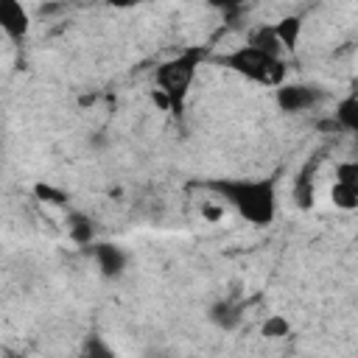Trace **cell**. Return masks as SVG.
Returning <instances> with one entry per match:
<instances>
[{
    "label": "cell",
    "instance_id": "obj_15",
    "mask_svg": "<svg viewBox=\"0 0 358 358\" xmlns=\"http://www.w3.org/2000/svg\"><path fill=\"white\" fill-rule=\"evenodd\" d=\"M34 196L39 201H48V204H56V207L67 204V193L59 190V187H53V185H48V182H36L34 185Z\"/></svg>",
    "mask_w": 358,
    "mask_h": 358
},
{
    "label": "cell",
    "instance_id": "obj_2",
    "mask_svg": "<svg viewBox=\"0 0 358 358\" xmlns=\"http://www.w3.org/2000/svg\"><path fill=\"white\" fill-rule=\"evenodd\" d=\"M204 59H207V48L204 45H190V48L179 50L176 56L165 59L154 70L157 92L165 98V106H168L171 115H182L185 101L190 95V87H193L196 73H199Z\"/></svg>",
    "mask_w": 358,
    "mask_h": 358
},
{
    "label": "cell",
    "instance_id": "obj_16",
    "mask_svg": "<svg viewBox=\"0 0 358 358\" xmlns=\"http://www.w3.org/2000/svg\"><path fill=\"white\" fill-rule=\"evenodd\" d=\"M336 182H338V185L358 187V162H355V159L338 162V165H336Z\"/></svg>",
    "mask_w": 358,
    "mask_h": 358
},
{
    "label": "cell",
    "instance_id": "obj_14",
    "mask_svg": "<svg viewBox=\"0 0 358 358\" xmlns=\"http://www.w3.org/2000/svg\"><path fill=\"white\" fill-rule=\"evenodd\" d=\"M291 333V322L282 316V313H271L263 324H260V336L266 338H285Z\"/></svg>",
    "mask_w": 358,
    "mask_h": 358
},
{
    "label": "cell",
    "instance_id": "obj_7",
    "mask_svg": "<svg viewBox=\"0 0 358 358\" xmlns=\"http://www.w3.org/2000/svg\"><path fill=\"white\" fill-rule=\"evenodd\" d=\"M302 28H305L302 14H285V17H280V20L271 25V31H274L280 48H282V50H291V53L296 50L299 39H302Z\"/></svg>",
    "mask_w": 358,
    "mask_h": 358
},
{
    "label": "cell",
    "instance_id": "obj_9",
    "mask_svg": "<svg viewBox=\"0 0 358 358\" xmlns=\"http://www.w3.org/2000/svg\"><path fill=\"white\" fill-rule=\"evenodd\" d=\"M64 227H67V235L76 246H92L95 243V221L87 213H78V210L67 213Z\"/></svg>",
    "mask_w": 358,
    "mask_h": 358
},
{
    "label": "cell",
    "instance_id": "obj_1",
    "mask_svg": "<svg viewBox=\"0 0 358 358\" xmlns=\"http://www.w3.org/2000/svg\"><path fill=\"white\" fill-rule=\"evenodd\" d=\"M227 207H232L246 224L268 227L277 218V185L268 176L252 179H210L204 182Z\"/></svg>",
    "mask_w": 358,
    "mask_h": 358
},
{
    "label": "cell",
    "instance_id": "obj_5",
    "mask_svg": "<svg viewBox=\"0 0 358 358\" xmlns=\"http://www.w3.org/2000/svg\"><path fill=\"white\" fill-rule=\"evenodd\" d=\"M90 255L95 257V266L101 271V277L106 280H117L123 277L126 266H129V255L117 246V243H109V241H95L92 246H87Z\"/></svg>",
    "mask_w": 358,
    "mask_h": 358
},
{
    "label": "cell",
    "instance_id": "obj_10",
    "mask_svg": "<svg viewBox=\"0 0 358 358\" xmlns=\"http://www.w3.org/2000/svg\"><path fill=\"white\" fill-rule=\"evenodd\" d=\"M333 120H336L338 131H347V134H355V131H358V95H355V92L344 95V98L336 103Z\"/></svg>",
    "mask_w": 358,
    "mask_h": 358
},
{
    "label": "cell",
    "instance_id": "obj_4",
    "mask_svg": "<svg viewBox=\"0 0 358 358\" xmlns=\"http://www.w3.org/2000/svg\"><path fill=\"white\" fill-rule=\"evenodd\" d=\"M322 98H324V90L305 81H282L274 90V103L285 115H302L316 103H322Z\"/></svg>",
    "mask_w": 358,
    "mask_h": 358
},
{
    "label": "cell",
    "instance_id": "obj_12",
    "mask_svg": "<svg viewBox=\"0 0 358 358\" xmlns=\"http://www.w3.org/2000/svg\"><path fill=\"white\" fill-rule=\"evenodd\" d=\"M78 358H117V352L109 347V341L101 333H90L84 338V344H81Z\"/></svg>",
    "mask_w": 358,
    "mask_h": 358
},
{
    "label": "cell",
    "instance_id": "obj_17",
    "mask_svg": "<svg viewBox=\"0 0 358 358\" xmlns=\"http://www.w3.org/2000/svg\"><path fill=\"white\" fill-rule=\"evenodd\" d=\"M294 199H296V204L302 207V210H308L310 204H313V199H316V193H313V187L305 182V179H299V185L294 187Z\"/></svg>",
    "mask_w": 358,
    "mask_h": 358
},
{
    "label": "cell",
    "instance_id": "obj_8",
    "mask_svg": "<svg viewBox=\"0 0 358 358\" xmlns=\"http://www.w3.org/2000/svg\"><path fill=\"white\" fill-rule=\"evenodd\" d=\"M207 319L221 330H235L243 319V308L235 299H218L207 308Z\"/></svg>",
    "mask_w": 358,
    "mask_h": 358
},
{
    "label": "cell",
    "instance_id": "obj_3",
    "mask_svg": "<svg viewBox=\"0 0 358 358\" xmlns=\"http://www.w3.org/2000/svg\"><path fill=\"white\" fill-rule=\"evenodd\" d=\"M221 67H227L229 73L246 78V81H255V84H263V87H280L285 81V62L282 59H274V56H266L249 45H241L224 56L215 59Z\"/></svg>",
    "mask_w": 358,
    "mask_h": 358
},
{
    "label": "cell",
    "instance_id": "obj_6",
    "mask_svg": "<svg viewBox=\"0 0 358 358\" xmlns=\"http://www.w3.org/2000/svg\"><path fill=\"white\" fill-rule=\"evenodd\" d=\"M0 31L14 42H25L28 31H31V14L22 3L17 0H0Z\"/></svg>",
    "mask_w": 358,
    "mask_h": 358
},
{
    "label": "cell",
    "instance_id": "obj_18",
    "mask_svg": "<svg viewBox=\"0 0 358 358\" xmlns=\"http://www.w3.org/2000/svg\"><path fill=\"white\" fill-rule=\"evenodd\" d=\"M8 358H20V355H14V352H8Z\"/></svg>",
    "mask_w": 358,
    "mask_h": 358
},
{
    "label": "cell",
    "instance_id": "obj_13",
    "mask_svg": "<svg viewBox=\"0 0 358 358\" xmlns=\"http://www.w3.org/2000/svg\"><path fill=\"white\" fill-rule=\"evenodd\" d=\"M330 201L338 207V210H355L358 207V187H350V185H333V190H330Z\"/></svg>",
    "mask_w": 358,
    "mask_h": 358
},
{
    "label": "cell",
    "instance_id": "obj_11",
    "mask_svg": "<svg viewBox=\"0 0 358 358\" xmlns=\"http://www.w3.org/2000/svg\"><path fill=\"white\" fill-rule=\"evenodd\" d=\"M246 45L255 48V50H260V53H266V56H274V59H280V53H282V48H280V42H277V36H274V31H271L268 22L252 28L249 36H246Z\"/></svg>",
    "mask_w": 358,
    "mask_h": 358
}]
</instances>
